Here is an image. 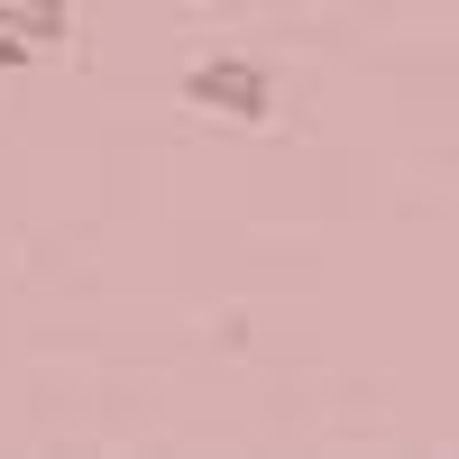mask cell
Here are the masks:
<instances>
[{
	"mask_svg": "<svg viewBox=\"0 0 459 459\" xmlns=\"http://www.w3.org/2000/svg\"><path fill=\"white\" fill-rule=\"evenodd\" d=\"M47 47H37V37H19V28H0V74H19V65H37Z\"/></svg>",
	"mask_w": 459,
	"mask_h": 459,
	"instance_id": "obj_3",
	"label": "cell"
},
{
	"mask_svg": "<svg viewBox=\"0 0 459 459\" xmlns=\"http://www.w3.org/2000/svg\"><path fill=\"white\" fill-rule=\"evenodd\" d=\"M184 101L212 110V120H230V129H266L276 120V74H266L257 56H194L184 65Z\"/></svg>",
	"mask_w": 459,
	"mask_h": 459,
	"instance_id": "obj_1",
	"label": "cell"
},
{
	"mask_svg": "<svg viewBox=\"0 0 459 459\" xmlns=\"http://www.w3.org/2000/svg\"><path fill=\"white\" fill-rule=\"evenodd\" d=\"M0 28L37 37V47H65L74 37V0H0Z\"/></svg>",
	"mask_w": 459,
	"mask_h": 459,
	"instance_id": "obj_2",
	"label": "cell"
}]
</instances>
